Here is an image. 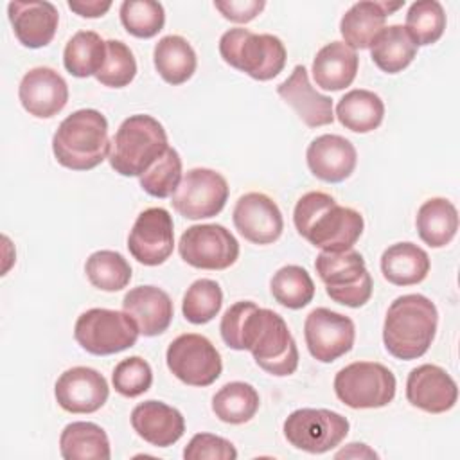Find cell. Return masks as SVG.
Masks as SVG:
<instances>
[{
	"label": "cell",
	"instance_id": "5b68a950",
	"mask_svg": "<svg viewBox=\"0 0 460 460\" xmlns=\"http://www.w3.org/2000/svg\"><path fill=\"white\" fill-rule=\"evenodd\" d=\"M169 147L164 126L151 115L122 120L110 142V165L120 176H142Z\"/></svg>",
	"mask_w": 460,
	"mask_h": 460
},
{
	"label": "cell",
	"instance_id": "603a6c76",
	"mask_svg": "<svg viewBox=\"0 0 460 460\" xmlns=\"http://www.w3.org/2000/svg\"><path fill=\"white\" fill-rule=\"evenodd\" d=\"M131 426L140 438L156 447H169L185 433V419L180 410L155 399L133 408Z\"/></svg>",
	"mask_w": 460,
	"mask_h": 460
},
{
	"label": "cell",
	"instance_id": "74e56055",
	"mask_svg": "<svg viewBox=\"0 0 460 460\" xmlns=\"http://www.w3.org/2000/svg\"><path fill=\"white\" fill-rule=\"evenodd\" d=\"M223 305V291L219 284L212 279H198L194 280L181 302V313L187 322L194 325L208 323L217 316Z\"/></svg>",
	"mask_w": 460,
	"mask_h": 460
},
{
	"label": "cell",
	"instance_id": "8fae6325",
	"mask_svg": "<svg viewBox=\"0 0 460 460\" xmlns=\"http://www.w3.org/2000/svg\"><path fill=\"white\" fill-rule=\"evenodd\" d=\"M165 363L172 376L189 386H208L223 370L217 349L208 338L196 332L174 338L167 347Z\"/></svg>",
	"mask_w": 460,
	"mask_h": 460
},
{
	"label": "cell",
	"instance_id": "7c38bea8",
	"mask_svg": "<svg viewBox=\"0 0 460 460\" xmlns=\"http://www.w3.org/2000/svg\"><path fill=\"white\" fill-rule=\"evenodd\" d=\"M228 183L223 174L207 167L187 171L171 196L172 208L187 219L217 216L228 199Z\"/></svg>",
	"mask_w": 460,
	"mask_h": 460
},
{
	"label": "cell",
	"instance_id": "277c9868",
	"mask_svg": "<svg viewBox=\"0 0 460 460\" xmlns=\"http://www.w3.org/2000/svg\"><path fill=\"white\" fill-rule=\"evenodd\" d=\"M52 153L58 164L66 169H95L110 155L106 117L92 108L70 113L52 137Z\"/></svg>",
	"mask_w": 460,
	"mask_h": 460
},
{
	"label": "cell",
	"instance_id": "836d02e7",
	"mask_svg": "<svg viewBox=\"0 0 460 460\" xmlns=\"http://www.w3.org/2000/svg\"><path fill=\"white\" fill-rule=\"evenodd\" d=\"M259 404L261 399L257 390L243 381L226 383L212 397V411L226 424H244L252 420Z\"/></svg>",
	"mask_w": 460,
	"mask_h": 460
},
{
	"label": "cell",
	"instance_id": "4dcf8cb0",
	"mask_svg": "<svg viewBox=\"0 0 460 460\" xmlns=\"http://www.w3.org/2000/svg\"><path fill=\"white\" fill-rule=\"evenodd\" d=\"M336 117L343 128L354 133H370L383 122L385 102L370 90H350L338 101Z\"/></svg>",
	"mask_w": 460,
	"mask_h": 460
},
{
	"label": "cell",
	"instance_id": "8d00e7d4",
	"mask_svg": "<svg viewBox=\"0 0 460 460\" xmlns=\"http://www.w3.org/2000/svg\"><path fill=\"white\" fill-rule=\"evenodd\" d=\"M406 32L419 45H431L438 41L446 29V13L437 0L413 2L406 13Z\"/></svg>",
	"mask_w": 460,
	"mask_h": 460
},
{
	"label": "cell",
	"instance_id": "83f0119b",
	"mask_svg": "<svg viewBox=\"0 0 460 460\" xmlns=\"http://www.w3.org/2000/svg\"><path fill=\"white\" fill-rule=\"evenodd\" d=\"M153 63L160 77L169 84L187 83L198 66V58L192 45L178 34H169L158 40L153 50Z\"/></svg>",
	"mask_w": 460,
	"mask_h": 460
},
{
	"label": "cell",
	"instance_id": "bcb514c9",
	"mask_svg": "<svg viewBox=\"0 0 460 460\" xmlns=\"http://www.w3.org/2000/svg\"><path fill=\"white\" fill-rule=\"evenodd\" d=\"M334 458H377V453L370 449L367 444L352 442L347 444V447H343L341 451H338Z\"/></svg>",
	"mask_w": 460,
	"mask_h": 460
},
{
	"label": "cell",
	"instance_id": "f6af8a7d",
	"mask_svg": "<svg viewBox=\"0 0 460 460\" xmlns=\"http://www.w3.org/2000/svg\"><path fill=\"white\" fill-rule=\"evenodd\" d=\"M111 7V2L101 0H68V9L83 18L104 16Z\"/></svg>",
	"mask_w": 460,
	"mask_h": 460
},
{
	"label": "cell",
	"instance_id": "ac0fdd59",
	"mask_svg": "<svg viewBox=\"0 0 460 460\" xmlns=\"http://www.w3.org/2000/svg\"><path fill=\"white\" fill-rule=\"evenodd\" d=\"M18 97L29 115L50 119L66 106L68 84L54 68L34 66L22 77Z\"/></svg>",
	"mask_w": 460,
	"mask_h": 460
},
{
	"label": "cell",
	"instance_id": "e575fe53",
	"mask_svg": "<svg viewBox=\"0 0 460 460\" xmlns=\"http://www.w3.org/2000/svg\"><path fill=\"white\" fill-rule=\"evenodd\" d=\"M84 271L90 284L101 291H120L131 280V266L122 253L113 250H97L86 262Z\"/></svg>",
	"mask_w": 460,
	"mask_h": 460
},
{
	"label": "cell",
	"instance_id": "4316f807",
	"mask_svg": "<svg viewBox=\"0 0 460 460\" xmlns=\"http://www.w3.org/2000/svg\"><path fill=\"white\" fill-rule=\"evenodd\" d=\"M429 268L428 253L410 241L395 243L381 255V273L394 286L419 284L428 277Z\"/></svg>",
	"mask_w": 460,
	"mask_h": 460
},
{
	"label": "cell",
	"instance_id": "60d3db41",
	"mask_svg": "<svg viewBox=\"0 0 460 460\" xmlns=\"http://www.w3.org/2000/svg\"><path fill=\"white\" fill-rule=\"evenodd\" d=\"M137 75V61L131 49L119 40L106 41V59L95 79L110 88H124Z\"/></svg>",
	"mask_w": 460,
	"mask_h": 460
},
{
	"label": "cell",
	"instance_id": "6da1fadb",
	"mask_svg": "<svg viewBox=\"0 0 460 460\" xmlns=\"http://www.w3.org/2000/svg\"><path fill=\"white\" fill-rule=\"evenodd\" d=\"M223 341L234 350H248L268 374L284 377L298 367V349L284 318L255 302L230 305L219 323Z\"/></svg>",
	"mask_w": 460,
	"mask_h": 460
},
{
	"label": "cell",
	"instance_id": "44dd1931",
	"mask_svg": "<svg viewBox=\"0 0 460 460\" xmlns=\"http://www.w3.org/2000/svg\"><path fill=\"white\" fill-rule=\"evenodd\" d=\"M277 93L286 104H289L298 119L309 128H320L332 124V99L316 92L304 65H296L288 79L277 86Z\"/></svg>",
	"mask_w": 460,
	"mask_h": 460
},
{
	"label": "cell",
	"instance_id": "9c48e42d",
	"mask_svg": "<svg viewBox=\"0 0 460 460\" xmlns=\"http://www.w3.org/2000/svg\"><path fill=\"white\" fill-rule=\"evenodd\" d=\"M138 334L140 331L129 314L104 307L81 313L74 325L75 341L93 356L122 352L137 343Z\"/></svg>",
	"mask_w": 460,
	"mask_h": 460
},
{
	"label": "cell",
	"instance_id": "d6986e66",
	"mask_svg": "<svg viewBox=\"0 0 460 460\" xmlns=\"http://www.w3.org/2000/svg\"><path fill=\"white\" fill-rule=\"evenodd\" d=\"M406 399L422 411L444 413L456 404L458 386L442 367L424 363L408 374Z\"/></svg>",
	"mask_w": 460,
	"mask_h": 460
},
{
	"label": "cell",
	"instance_id": "b9f144b4",
	"mask_svg": "<svg viewBox=\"0 0 460 460\" xmlns=\"http://www.w3.org/2000/svg\"><path fill=\"white\" fill-rule=\"evenodd\" d=\"M113 388L124 397H138L153 385L151 365L140 356H129L115 365L111 374Z\"/></svg>",
	"mask_w": 460,
	"mask_h": 460
},
{
	"label": "cell",
	"instance_id": "5bb4252c",
	"mask_svg": "<svg viewBox=\"0 0 460 460\" xmlns=\"http://www.w3.org/2000/svg\"><path fill=\"white\" fill-rule=\"evenodd\" d=\"M304 338L309 354L316 361L332 363L352 349L356 327L349 316L327 307H316L305 316Z\"/></svg>",
	"mask_w": 460,
	"mask_h": 460
},
{
	"label": "cell",
	"instance_id": "7402d4cb",
	"mask_svg": "<svg viewBox=\"0 0 460 460\" xmlns=\"http://www.w3.org/2000/svg\"><path fill=\"white\" fill-rule=\"evenodd\" d=\"M7 14L16 40L27 49L47 47L56 36L59 13L50 2L14 0L9 2Z\"/></svg>",
	"mask_w": 460,
	"mask_h": 460
},
{
	"label": "cell",
	"instance_id": "7bdbcfd3",
	"mask_svg": "<svg viewBox=\"0 0 460 460\" xmlns=\"http://www.w3.org/2000/svg\"><path fill=\"white\" fill-rule=\"evenodd\" d=\"M185 460H235L237 449L223 437L212 433H196L183 449Z\"/></svg>",
	"mask_w": 460,
	"mask_h": 460
},
{
	"label": "cell",
	"instance_id": "2e32d148",
	"mask_svg": "<svg viewBox=\"0 0 460 460\" xmlns=\"http://www.w3.org/2000/svg\"><path fill=\"white\" fill-rule=\"evenodd\" d=\"M235 230L253 244H271L284 230L279 205L262 192L243 194L232 212Z\"/></svg>",
	"mask_w": 460,
	"mask_h": 460
},
{
	"label": "cell",
	"instance_id": "f1b7e54d",
	"mask_svg": "<svg viewBox=\"0 0 460 460\" xmlns=\"http://www.w3.org/2000/svg\"><path fill=\"white\" fill-rule=\"evenodd\" d=\"M59 453L65 460H110V438L95 422H70L59 435Z\"/></svg>",
	"mask_w": 460,
	"mask_h": 460
},
{
	"label": "cell",
	"instance_id": "7a4b0ae2",
	"mask_svg": "<svg viewBox=\"0 0 460 460\" xmlns=\"http://www.w3.org/2000/svg\"><path fill=\"white\" fill-rule=\"evenodd\" d=\"M293 223L296 232L322 252L350 250L363 234V216L338 205L336 199L320 190L305 192L295 205Z\"/></svg>",
	"mask_w": 460,
	"mask_h": 460
},
{
	"label": "cell",
	"instance_id": "3957f363",
	"mask_svg": "<svg viewBox=\"0 0 460 460\" xmlns=\"http://www.w3.org/2000/svg\"><path fill=\"white\" fill-rule=\"evenodd\" d=\"M438 323L437 305L424 295L410 293L397 296L385 316L383 343L397 359L424 356L435 340Z\"/></svg>",
	"mask_w": 460,
	"mask_h": 460
},
{
	"label": "cell",
	"instance_id": "9a60e30c",
	"mask_svg": "<svg viewBox=\"0 0 460 460\" xmlns=\"http://www.w3.org/2000/svg\"><path fill=\"white\" fill-rule=\"evenodd\" d=\"M174 248V225L162 207L140 212L128 235V250L144 266L164 264Z\"/></svg>",
	"mask_w": 460,
	"mask_h": 460
},
{
	"label": "cell",
	"instance_id": "d4e9b609",
	"mask_svg": "<svg viewBox=\"0 0 460 460\" xmlns=\"http://www.w3.org/2000/svg\"><path fill=\"white\" fill-rule=\"evenodd\" d=\"M402 2H356L341 16L340 32L350 49H370L376 36L385 29L386 16L401 9Z\"/></svg>",
	"mask_w": 460,
	"mask_h": 460
},
{
	"label": "cell",
	"instance_id": "d590c367",
	"mask_svg": "<svg viewBox=\"0 0 460 460\" xmlns=\"http://www.w3.org/2000/svg\"><path fill=\"white\" fill-rule=\"evenodd\" d=\"M270 291L280 305L288 309H302L314 296V282L305 268L288 264L273 273Z\"/></svg>",
	"mask_w": 460,
	"mask_h": 460
},
{
	"label": "cell",
	"instance_id": "ffe728a7",
	"mask_svg": "<svg viewBox=\"0 0 460 460\" xmlns=\"http://www.w3.org/2000/svg\"><path fill=\"white\" fill-rule=\"evenodd\" d=\"M305 160L313 176L327 183H340L354 172L358 153L349 138L325 133L311 140Z\"/></svg>",
	"mask_w": 460,
	"mask_h": 460
},
{
	"label": "cell",
	"instance_id": "1f68e13d",
	"mask_svg": "<svg viewBox=\"0 0 460 460\" xmlns=\"http://www.w3.org/2000/svg\"><path fill=\"white\" fill-rule=\"evenodd\" d=\"M417 56V45L402 25L385 27L370 45V58L376 66L386 74L404 70Z\"/></svg>",
	"mask_w": 460,
	"mask_h": 460
},
{
	"label": "cell",
	"instance_id": "52a82bcc",
	"mask_svg": "<svg viewBox=\"0 0 460 460\" xmlns=\"http://www.w3.org/2000/svg\"><path fill=\"white\" fill-rule=\"evenodd\" d=\"M314 270L331 300L347 307H361L370 300L372 277L359 252H320Z\"/></svg>",
	"mask_w": 460,
	"mask_h": 460
},
{
	"label": "cell",
	"instance_id": "e0dca14e",
	"mask_svg": "<svg viewBox=\"0 0 460 460\" xmlns=\"http://www.w3.org/2000/svg\"><path fill=\"white\" fill-rule=\"evenodd\" d=\"M54 395L65 411L93 413L108 401L110 388L104 376L95 368L72 367L58 377Z\"/></svg>",
	"mask_w": 460,
	"mask_h": 460
},
{
	"label": "cell",
	"instance_id": "8992f818",
	"mask_svg": "<svg viewBox=\"0 0 460 460\" xmlns=\"http://www.w3.org/2000/svg\"><path fill=\"white\" fill-rule=\"evenodd\" d=\"M219 54L226 65L257 81L277 77L288 59L280 38L273 34H255L243 27L223 32L219 38Z\"/></svg>",
	"mask_w": 460,
	"mask_h": 460
},
{
	"label": "cell",
	"instance_id": "cb8c5ba5",
	"mask_svg": "<svg viewBox=\"0 0 460 460\" xmlns=\"http://www.w3.org/2000/svg\"><path fill=\"white\" fill-rule=\"evenodd\" d=\"M122 309L133 318L140 334L158 336L169 329L174 307L171 296L156 286H137L124 295Z\"/></svg>",
	"mask_w": 460,
	"mask_h": 460
},
{
	"label": "cell",
	"instance_id": "ee69618b",
	"mask_svg": "<svg viewBox=\"0 0 460 460\" xmlns=\"http://www.w3.org/2000/svg\"><path fill=\"white\" fill-rule=\"evenodd\" d=\"M214 7L223 14V18L234 23H248L255 20L266 7L264 0H217Z\"/></svg>",
	"mask_w": 460,
	"mask_h": 460
},
{
	"label": "cell",
	"instance_id": "4fadbf2b",
	"mask_svg": "<svg viewBox=\"0 0 460 460\" xmlns=\"http://www.w3.org/2000/svg\"><path fill=\"white\" fill-rule=\"evenodd\" d=\"M178 252L192 268L226 270L239 257V243L223 225H192L181 234Z\"/></svg>",
	"mask_w": 460,
	"mask_h": 460
},
{
	"label": "cell",
	"instance_id": "ab89813d",
	"mask_svg": "<svg viewBox=\"0 0 460 460\" xmlns=\"http://www.w3.org/2000/svg\"><path fill=\"white\" fill-rule=\"evenodd\" d=\"M140 187L153 198H169L181 181V158L174 147L165 153L142 174Z\"/></svg>",
	"mask_w": 460,
	"mask_h": 460
},
{
	"label": "cell",
	"instance_id": "484cf974",
	"mask_svg": "<svg viewBox=\"0 0 460 460\" xmlns=\"http://www.w3.org/2000/svg\"><path fill=\"white\" fill-rule=\"evenodd\" d=\"M359 58L354 49L343 41L323 45L313 59L314 83L327 92H338L352 84L358 74Z\"/></svg>",
	"mask_w": 460,
	"mask_h": 460
},
{
	"label": "cell",
	"instance_id": "ba28073f",
	"mask_svg": "<svg viewBox=\"0 0 460 460\" xmlns=\"http://www.w3.org/2000/svg\"><path fill=\"white\" fill-rule=\"evenodd\" d=\"M392 370L376 361H354L334 376V394L349 408H383L395 397Z\"/></svg>",
	"mask_w": 460,
	"mask_h": 460
},
{
	"label": "cell",
	"instance_id": "d6a6232c",
	"mask_svg": "<svg viewBox=\"0 0 460 460\" xmlns=\"http://www.w3.org/2000/svg\"><path fill=\"white\" fill-rule=\"evenodd\" d=\"M106 59V41L93 31L75 32L65 45L63 65L74 77L97 75Z\"/></svg>",
	"mask_w": 460,
	"mask_h": 460
},
{
	"label": "cell",
	"instance_id": "30bf717a",
	"mask_svg": "<svg viewBox=\"0 0 460 460\" xmlns=\"http://www.w3.org/2000/svg\"><path fill=\"white\" fill-rule=\"evenodd\" d=\"M349 420L325 408H300L288 415L282 431L286 440L302 451L320 455L334 449L349 435Z\"/></svg>",
	"mask_w": 460,
	"mask_h": 460
},
{
	"label": "cell",
	"instance_id": "f35d334b",
	"mask_svg": "<svg viewBox=\"0 0 460 460\" xmlns=\"http://www.w3.org/2000/svg\"><path fill=\"white\" fill-rule=\"evenodd\" d=\"M120 23L135 38H153L165 23V11L155 0H124L119 9Z\"/></svg>",
	"mask_w": 460,
	"mask_h": 460
},
{
	"label": "cell",
	"instance_id": "f546056e",
	"mask_svg": "<svg viewBox=\"0 0 460 460\" xmlns=\"http://www.w3.org/2000/svg\"><path fill=\"white\" fill-rule=\"evenodd\" d=\"M415 226L422 243L431 248H442L456 235L458 210L446 198H429L419 207Z\"/></svg>",
	"mask_w": 460,
	"mask_h": 460
}]
</instances>
